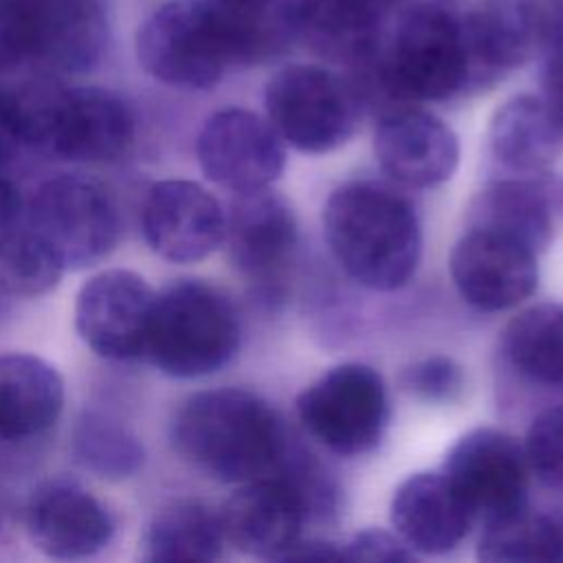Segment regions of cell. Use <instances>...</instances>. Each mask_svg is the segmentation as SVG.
I'll return each mask as SVG.
<instances>
[{"instance_id":"obj_1","label":"cell","mask_w":563,"mask_h":563,"mask_svg":"<svg viewBox=\"0 0 563 563\" xmlns=\"http://www.w3.org/2000/svg\"><path fill=\"white\" fill-rule=\"evenodd\" d=\"M352 70L363 108L380 117L416 101L449 99L473 84L462 22L440 4L405 11L380 48Z\"/></svg>"},{"instance_id":"obj_2","label":"cell","mask_w":563,"mask_h":563,"mask_svg":"<svg viewBox=\"0 0 563 563\" xmlns=\"http://www.w3.org/2000/svg\"><path fill=\"white\" fill-rule=\"evenodd\" d=\"M169 440L185 464L222 484L273 475L290 446L279 413L240 387L185 398L172 418Z\"/></svg>"},{"instance_id":"obj_3","label":"cell","mask_w":563,"mask_h":563,"mask_svg":"<svg viewBox=\"0 0 563 563\" xmlns=\"http://www.w3.org/2000/svg\"><path fill=\"white\" fill-rule=\"evenodd\" d=\"M323 235L341 268L372 290L402 288L420 262L418 213L383 183L356 180L334 189L323 207Z\"/></svg>"},{"instance_id":"obj_4","label":"cell","mask_w":563,"mask_h":563,"mask_svg":"<svg viewBox=\"0 0 563 563\" xmlns=\"http://www.w3.org/2000/svg\"><path fill=\"white\" fill-rule=\"evenodd\" d=\"M24 143L68 163H114L136 136L130 103L99 86L31 84L15 92Z\"/></svg>"},{"instance_id":"obj_5","label":"cell","mask_w":563,"mask_h":563,"mask_svg":"<svg viewBox=\"0 0 563 563\" xmlns=\"http://www.w3.org/2000/svg\"><path fill=\"white\" fill-rule=\"evenodd\" d=\"M240 317L231 299L202 279H174L154 297L145 361L169 378H202L233 361Z\"/></svg>"},{"instance_id":"obj_6","label":"cell","mask_w":563,"mask_h":563,"mask_svg":"<svg viewBox=\"0 0 563 563\" xmlns=\"http://www.w3.org/2000/svg\"><path fill=\"white\" fill-rule=\"evenodd\" d=\"M26 224L46 242L66 271H86L108 260L123 233L114 194L84 174H55L26 202Z\"/></svg>"},{"instance_id":"obj_7","label":"cell","mask_w":563,"mask_h":563,"mask_svg":"<svg viewBox=\"0 0 563 563\" xmlns=\"http://www.w3.org/2000/svg\"><path fill=\"white\" fill-rule=\"evenodd\" d=\"M136 59L156 81L207 90L233 66L224 24L209 0H169L136 31Z\"/></svg>"},{"instance_id":"obj_8","label":"cell","mask_w":563,"mask_h":563,"mask_svg":"<svg viewBox=\"0 0 563 563\" xmlns=\"http://www.w3.org/2000/svg\"><path fill=\"white\" fill-rule=\"evenodd\" d=\"M264 106L277 136L306 154L341 147L363 112L352 79L317 64L279 68L266 84Z\"/></svg>"},{"instance_id":"obj_9","label":"cell","mask_w":563,"mask_h":563,"mask_svg":"<svg viewBox=\"0 0 563 563\" xmlns=\"http://www.w3.org/2000/svg\"><path fill=\"white\" fill-rule=\"evenodd\" d=\"M303 429L336 455L354 457L378 446L387 418L383 376L365 363H343L321 374L297 398Z\"/></svg>"},{"instance_id":"obj_10","label":"cell","mask_w":563,"mask_h":563,"mask_svg":"<svg viewBox=\"0 0 563 563\" xmlns=\"http://www.w3.org/2000/svg\"><path fill=\"white\" fill-rule=\"evenodd\" d=\"M442 475L473 521L490 523L528 508L526 451L504 431L479 427L462 435L446 453Z\"/></svg>"},{"instance_id":"obj_11","label":"cell","mask_w":563,"mask_h":563,"mask_svg":"<svg viewBox=\"0 0 563 563\" xmlns=\"http://www.w3.org/2000/svg\"><path fill=\"white\" fill-rule=\"evenodd\" d=\"M156 290L130 268L88 277L75 297V330L99 358L130 363L145 356Z\"/></svg>"},{"instance_id":"obj_12","label":"cell","mask_w":563,"mask_h":563,"mask_svg":"<svg viewBox=\"0 0 563 563\" xmlns=\"http://www.w3.org/2000/svg\"><path fill=\"white\" fill-rule=\"evenodd\" d=\"M29 543L53 561H84L101 554L117 534L112 510L79 482L53 477L37 484L24 504Z\"/></svg>"},{"instance_id":"obj_13","label":"cell","mask_w":563,"mask_h":563,"mask_svg":"<svg viewBox=\"0 0 563 563\" xmlns=\"http://www.w3.org/2000/svg\"><path fill=\"white\" fill-rule=\"evenodd\" d=\"M196 156L202 174L231 194L268 187L286 165L273 125L242 108L218 110L202 123Z\"/></svg>"},{"instance_id":"obj_14","label":"cell","mask_w":563,"mask_h":563,"mask_svg":"<svg viewBox=\"0 0 563 563\" xmlns=\"http://www.w3.org/2000/svg\"><path fill=\"white\" fill-rule=\"evenodd\" d=\"M222 246L235 271L273 295L297 246V218L290 202L268 189L238 191L224 209Z\"/></svg>"},{"instance_id":"obj_15","label":"cell","mask_w":563,"mask_h":563,"mask_svg":"<svg viewBox=\"0 0 563 563\" xmlns=\"http://www.w3.org/2000/svg\"><path fill=\"white\" fill-rule=\"evenodd\" d=\"M141 233L154 255L194 264L222 246L224 207L194 180H158L143 198Z\"/></svg>"},{"instance_id":"obj_16","label":"cell","mask_w":563,"mask_h":563,"mask_svg":"<svg viewBox=\"0 0 563 563\" xmlns=\"http://www.w3.org/2000/svg\"><path fill=\"white\" fill-rule=\"evenodd\" d=\"M537 253L523 244L484 229H466L455 242L449 268L471 306L495 312L528 299L539 282Z\"/></svg>"},{"instance_id":"obj_17","label":"cell","mask_w":563,"mask_h":563,"mask_svg":"<svg viewBox=\"0 0 563 563\" xmlns=\"http://www.w3.org/2000/svg\"><path fill=\"white\" fill-rule=\"evenodd\" d=\"M306 519L301 493L277 473L240 484L220 508L227 543L257 559H279L299 539Z\"/></svg>"},{"instance_id":"obj_18","label":"cell","mask_w":563,"mask_h":563,"mask_svg":"<svg viewBox=\"0 0 563 563\" xmlns=\"http://www.w3.org/2000/svg\"><path fill=\"white\" fill-rule=\"evenodd\" d=\"M29 62L51 73L95 68L106 51L108 20L101 0H22Z\"/></svg>"},{"instance_id":"obj_19","label":"cell","mask_w":563,"mask_h":563,"mask_svg":"<svg viewBox=\"0 0 563 563\" xmlns=\"http://www.w3.org/2000/svg\"><path fill=\"white\" fill-rule=\"evenodd\" d=\"M374 152L385 174L396 183L427 189L453 176L460 143L442 119L407 106L378 119Z\"/></svg>"},{"instance_id":"obj_20","label":"cell","mask_w":563,"mask_h":563,"mask_svg":"<svg viewBox=\"0 0 563 563\" xmlns=\"http://www.w3.org/2000/svg\"><path fill=\"white\" fill-rule=\"evenodd\" d=\"M473 81L523 66L545 46L548 4L541 0H477L460 18Z\"/></svg>"},{"instance_id":"obj_21","label":"cell","mask_w":563,"mask_h":563,"mask_svg":"<svg viewBox=\"0 0 563 563\" xmlns=\"http://www.w3.org/2000/svg\"><path fill=\"white\" fill-rule=\"evenodd\" d=\"M66 385L55 365L31 352L0 354V444L46 435L59 420Z\"/></svg>"},{"instance_id":"obj_22","label":"cell","mask_w":563,"mask_h":563,"mask_svg":"<svg viewBox=\"0 0 563 563\" xmlns=\"http://www.w3.org/2000/svg\"><path fill=\"white\" fill-rule=\"evenodd\" d=\"M391 523L413 552L442 554L466 537L473 517L442 473H416L394 493Z\"/></svg>"},{"instance_id":"obj_23","label":"cell","mask_w":563,"mask_h":563,"mask_svg":"<svg viewBox=\"0 0 563 563\" xmlns=\"http://www.w3.org/2000/svg\"><path fill=\"white\" fill-rule=\"evenodd\" d=\"M295 35L319 57L358 66L383 42L378 0H299Z\"/></svg>"},{"instance_id":"obj_24","label":"cell","mask_w":563,"mask_h":563,"mask_svg":"<svg viewBox=\"0 0 563 563\" xmlns=\"http://www.w3.org/2000/svg\"><path fill=\"white\" fill-rule=\"evenodd\" d=\"M554 209L541 174L521 180H497L475 194L466 211V229H484L510 238L532 253H543L554 238Z\"/></svg>"},{"instance_id":"obj_25","label":"cell","mask_w":563,"mask_h":563,"mask_svg":"<svg viewBox=\"0 0 563 563\" xmlns=\"http://www.w3.org/2000/svg\"><path fill=\"white\" fill-rule=\"evenodd\" d=\"M488 143L508 169L541 174L563 154V119L543 97L519 95L495 112Z\"/></svg>"},{"instance_id":"obj_26","label":"cell","mask_w":563,"mask_h":563,"mask_svg":"<svg viewBox=\"0 0 563 563\" xmlns=\"http://www.w3.org/2000/svg\"><path fill=\"white\" fill-rule=\"evenodd\" d=\"M224 545L220 510L200 499L180 497L163 504L147 519L139 539V559L145 563L216 561Z\"/></svg>"},{"instance_id":"obj_27","label":"cell","mask_w":563,"mask_h":563,"mask_svg":"<svg viewBox=\"0 0 563 563\" xmlns=\"http://www.w3.org/2000/svg\"><path fill=\"white\" fill-rule=\"evenodd\" d=\"M70 455L79 468L103 482H125L145 464L136 431L103 409L79 413L70 431Z\"/></svg>"},{"instance_id":"obj_28","label":"cell","mask_w":563,"mask_h":563,"mask_svg":"<svg viewBox=\"0 0 563 563\" xmlns=\"http://www.w3.org/2000/svg\"><path fill=\"white\" fill-rule=\"evenodd\" d=\"M504 352L515 369L543 385H563V306L539 303L504 330Z\"/></svg>"},{"instance_id":"obj_29","label":"cell","mask_w":563,"mask_h":563,"mask_svg":"<svg viewBox=\"0 0 563 563\" xmlns=\"http://www.w3.org/2000/svg\"><path fill=\"white\" fill-rule=\"evenodd\" d=\"M484 526L477 556L486 563L563 561V534L554 515H537L523 508Z\"/></svg>"},{"instance_id":"obj_30","label":"cell","mask_w":563,"mask_h":563,"mask_svg":"<svg viewBox=\"0 0 563 563\" xmlns=\"http://www.w3.org/2000/svg\"><path fill=\"white\" fill-rule=\"evenodd\" d=\"M66 268L24 222L0 233V295L35 299L51 292Z\"/></svg>"},{"instance_id":"obj_31","label":"cell","mask_w":563,"mask_h":563,"mask_svg":"<svg viewBox=\"0 0 563 563\" xmlns=\"http://www.w3.org/2000/svg\"><path fill=\"white\" fill-rule=\"evenodd\" d=\"M526 460L530 473L554 490H563V407L539 413L526 435Z\"/></svg>"},{"instance_id":"obj_32","label":"cell","mask_w":563,"mask_h":563,"mask_svg":"<svg viewBox=\"0 0 563 563\" xmlns=\"http://www.w3.org/2000/svg\"><path fill=\"white\" fill-rule=\"evenodd\" d=\"M402 387L422 400H451L462 391L464 374L449 356H427L402 372Z\"/></svg>"},{"instance_id":"obj_33","label":"cell","mask_w":563,"mask_h":563,"mask_svg":"<svg viewBox=\"0 0 563 563\" xmlns=\"http://www.w3.org/2000/svg\"><path fill=\"white\" fill-rule=\"evenodd\" d=\"M416 552L396 534L380 528H367L352 534L341 543L343 561H372V563H402L411 561Z\"/></svg>"},{"instance_id":"obj_34","label":"cell","mask_w":563,"mask_h":563,"mask_svg":"<svg viewBox=\"0 0 563 563\" xmlns=\"http://www.w3.org/2000/svg\"><path fill=\"white\" fill-rule=\"evenodd\" d=\"M29 62V31L22 0H0V75Z\"/></svg>"},{"instance_id":"obj_35","label":"cell","mask_w":563,"mask_h":563,"mask_svg":"<svg viewBox=\"0 0 563 563\" xmlns=\"http://www.w3.org/2000/svg\"><path fill=\"white\" fill-rule=\"evenodd\" d=\"M545 62L541 73L543 99L563 119V7H548V37H545Z\"/></svg>"},{"instance_id":"obj_36","label":"cell","mask_w":563,"mask_h":563,"mask_svg":"<svg viewBox=\"0 0 563 563\" xmlns=\"http://www.w3.org/2000/svg\"><path fill=\"white\" fill-rule=\"evenodd\" d=\"M24 145L18 95L0 88V172L15 161Z\"/></svg>"},{"instance_id":"obj_37","label":"cell","mask_w":563,"mask_h":563,"mask_svg":"<svg viewBox=\"0 0 563 563\" xmlns=\"http://www.w3.org/2000/svg\"><path fill=\"white\" fill-rule=\"evenodd\" d=\"M26 222V200L20 187L0 172V233Z\"/></svg>"},{"instance_id":"obj_38","label":"cell","mask_w":563,"mask_h":563,"mask_svg":"<svg viewBox=\"0 0 563 563\" xmlns=\"http://www.w3.org/2000/svg\"><path fill=\"white\" fill-rule=\"evenodd\" d=\"M339 561L341 559V543L323 541V539H297L277 561Z\"/></svg>"},{"instance_id":"obj_39","label":"cell","mask_w":563,"mask_h":563,"mask_svg":"<svg viewBox=\"0 0 563 563\" xmlns=\"http://www.w3.org/2000/svg\"><path fill=\"white\" fill-rule=\"evenodd\" d=\"M541 180H543V187H545V194L550 198L556 220H563V178L541 172Z\"/></svg>"},{"instance_id":"obj_40","label":"cell","mask_w":563,"mask_h":563,"mask_svg":"<svg viewBox=\"0 0 563 563\" xmlns=\"http://www.w3.org/2000/svg\"><path fill=\"white\" fill-rule=\"evenodd\" d=\"M213 7L224 11H253L273 4L275 0H209Z\"/></svg>"},{"instance_id":"obj_41","label":"cell","mask_w":563,"mask_h":563,"mask_svg":"<svg viewBox=\"0 0 563 563\" xmlns=\"http://www.w3.org/2000/svg\"><path fill=\"white\" fill-rule=\"evenodd\" d=\"M552 515H554V519L559 521V528H561V534H563V508L556 510V512H552Z\"/></svg>"},{"instance_id":"obj_42","label":"cell","mask_w":563,"mask_h":563,"mask_svg":"<svg viewBox=\"0 0 563 563\" xmlns=\"http://www.w3.org/2000/svg\"><path fill=\"white\" fill-rule=\"evenodd\" d=\"M2 530H4V519H2V508H0V539H2Z\"/></svg>"},{"instance_id":"obj_43","label":"cell","mask_w":563,"mask_h":563,"mask_svg":"<svg viewBox=\"0 0 563 563\" xmlns=\"http://www.w3.org/2000/svg\"><path fill=\"white\" fill-rule=\"evenodd\" d=\"M378 2H385V0H378Z\"/></svg>"}]
</instances>
